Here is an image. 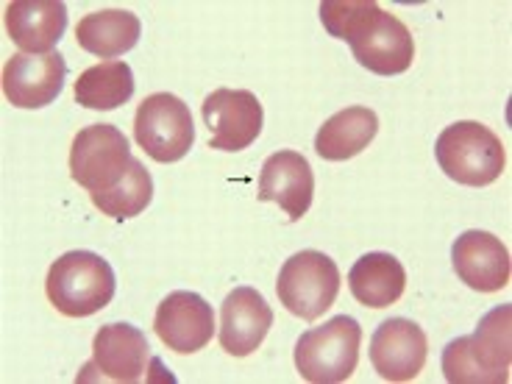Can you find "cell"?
I'll list each match as a JSON object with an SVG mask.
<instances>
[{"label": "cell", "instance_id": "cell-17", "mask_svg": "<svg viewBox=\"0 0 512 384\" xmlns=\"http://www.w3.org/2000/svg\"><path fill=\"white\" fill-rule=\"evenodd\" d=\"M6 31L23 53H53L67 31L62 0H17L6 9Z\"/></svg>", "mask_w": 512, "mask_h": 384}, {"label": "cell", "instance_id": "cell-8", "mask_svg": "<svg viewBox=\"0 0 512 384\" xmlns=\"http://www.w3.org/2000/svg\"><path fill=\"white\" fill-rule=\"evenodd\" d=\"M134 137L154 162L170 165L190 154L195 123L190 106L173 92H154L140 103L134 117Z\"/></svg>", "mask_w": 512, "mask_h": 384}, {"label": "cell", "instance_id": "cell-6", "mask_svg": "<svg viewBox=\"0 0 512 384\" xmlns=\"http://www.w3.org/2000/svg\"><path fill=\"white\" fill-rule=\"evenodd\" d=\"M276 293L287 312L301 320H318L340 295V268L332 256L301 251L279 270Z\"/></svg>", "mask_w": 512, "mask_h": 384}, {"label": "cell", "instance_id": "cell-10", "mask_svg": "<svg viewBox=\"0 0 512 384\" xmlns=\"http://www.w3.org/2000/svg\"><path fill=\"white\" fill-rule=\"evenodd\" d=\"M67 62L62 53H14L3 67V95L17 109L51 106L64 90Z\"/></svg>", "mask_w": 512, "mask_h": 384}, {"label": "cell", "instance_id": "cell-18", "mask_svg": "<svg viewBox=\"0 0 512 384\" xmlns=\"http://www.w3.org/2000/svg\"><path fill=\"white\" fill-rule=\"evenodd\" d=\"M379 131V117L368 106H348L320 126L315 151L326 162H346L362 154Z\"/></svg>", "mask_w": 512, "mask_h": 384}, {"label": "cell", "instance_id": "cell-3", "mask_svg": "<svg viewBox=\"0 0 512 384\" xmlns=\"http://www.w3.org/2000/svg\"><path fill=\"white\" fill-rule=\"evenodd\" d=\"M48 301L67 318H90L112 304L117 279L112 265L92 251L59 256L45 279Z\"/></svg>", "mask_w": 512, "mask_h": 384}, {"label": "cell", "instance_id": "cell-19", "mask_svg": "<svg viewBox=\"0 0 512 384\" xmlns=\"http://www.w3.org/2000/svg\"><path fill=\"white\" fill-rule=\"evenodd\" d=\"M348 287L362 307L384 309L407 290V270L393 254H365L348 273Z\"/></svg>", "mask_w": 512, "mask_h": 384}, {"label": "cell", "instance_id": "cell-15", "mask_svg": "<svg viewBox=\"0 0 512 384\" xmlns=\"http://www.w3.org/2000/svg\"><path fill=\"white\" fill-rule=\"evenodd\" d=\"M262 204H279L284 215L301 220L315 198V173L309 167L307 156L298 151H279L265 159L259 173V195Z\"/></svg>", "mask_w": 512, "mask_h": 384}, {"label": "cell", "instance_id": "cell-7", "mask_svg": "<svg viewBox=\"0 0 512 384\" xmlns=\"http://www.w3.org/2000/svg\"><path fill=\"white\" fill-rule=\"evenodd\" d=\"M131 148L126 134L112 123H95L81 128L70 148V176L78 187L106 192L126 179L131 167Z\"/></svg>", "mask_w": 512, "mask_h": 384}, {"label": "cell", "instance_id": "cell-5", "mask_svg": "<svg viewBox=\"0 0 512 384\" xmlns=\"http://www.w3.org/2000/svg\"><path fill=\"white\" fill-rule=\"evenodd\" d=\"M362 326L351 315H337L309 329L295 343V368L312 384H340L359 365Z\"/></svg>", "mask_w": 512, "mask_h": 384}, {"label": "cell", "instance_id": "cell-16", "mask_svg": "<svg viewBox=\"0 0 512 384\" xmlns=\"http://www.w3.org/2000/svg\"><path fill=\"white\" fill-rule=\"evenodd\" d=\"M273 326V309L254 287H237L220 309V346L229 357H251Z\"/></svg>", "mask_w": 512, "mask_h": 384}, {"label": "cell", "instance_id": "cell-12", "mask_svg": "<svg viewBox=\"0 0 512 384\" xmlns=\"http://www.w3.org/2000/svg\"><path fill=\"white\" fill-rule=\"evenodd\" d=\"M151 362L145 334L131 323H106L92 340V362L84 373L98 371V379L106 382L137 384L145 379Z\"/></svg>", "mask_w": 512, "mask_h": 384}, {"label": "cell", "instance_id": "cell-14", "mask_svg": "<svg viewBox=\"0 0 512 384\" xmlns=\"http://www.w3.org/2000/svg\"><path fill=\"white\" fill-rule=\"evenodd\" d=\"M454 273L476 293H499L510 282V251L490 231H465L451 248Z\"/></svg>", "mask_w": 512, "mask_h": 384}, {"label": "cell", "instance_id": "cell-20", "mask_svg": "<svg viewBox=\"0 0 512 384\" xmlns=\"http://www.w3.org/2000/svg\"><path fill=\"white\" fill-rule=\"evenodd\" d=\"M142 37V23L137 14L126 9H106V12H92L84 20H78L76 39L78 45L92 56L112 59L128 53Z\"/></svg>", "mask_w": 512, "mask_h": 384}, {"label": "cell", "instance_id": "cell-1", "mask_svg": "<svg viewBox=\"0 0 512 384\" xmlns=\"http://www.w3.org/2000/svg\"><path fill=\"white\" fill-rule=\"evenodd\" d=\"M320 23L332 37L346 39L354 59L376 76H401L412 67L410 28L373 0H326L320 3Z\"/></svg>", "mask_w": 512, "mask_h": 384}, {"label": "cell", "instance_id": "cell-9", "mask_svg": "<svg viewBox=\"0 0 512 384\" xmlns=\"http://www.w3.org/2000/svg\"><path fill=\"white\" fill-rule=\"evenodd\" d=\"M204 123L209 128V148L215 151H245L262 134L265 112L254 92L215 90L204 101Z\"/></svg>", "mask_w": 512, "mask_h": 384}, {"label": "cell", "instance_id": "cell-11", "mask_svg": "<svg viewBox=\"0 0 512 384\" xmlns=\"http://www.w3.org/2000/svg\"><path fill=\"white\" fill-rule=\"evenodd\" d=\"M154 329L170 351L195 354L212 343L215 312H212V304L198 293L176 290L156 309Z\"/></svg>", "mask_w": 512, "mask_h": 384}, {"label": "cell", "instance_id": "cell-21", "mask_svg": "<svg viewBox=\"0 0 512 384\" xmlns=\"http://www.w3.org/2000/svg\"><path fill=\"white\" fill-rule=\"evenodd\" d=\"M134 73L126 62H103L84 70L76 81V103L95 112H112L134 95Z\"/></svg>", "mask_w": 512, "mask_h": 384}, {"label": "cell", "instance_id": "cell-4", "mask_svg": "<svg viewBox=\"0 0 512 384\" xmlns=\"http://www.w3.org/2000/svg\"><path fill=\"white\" fill-rule=\"evenodd\" d=\"M435 156L448 179L465 187H487L499 181L507 167V151L501 140L476 120H460L448 126L437 137Z\"/></svg>", "mask_w": 512, "mask_h": 384}, {"label": "cell", "instance_id": "cell-22", "mask_svg": "<svg viewBox=\"0 0 512 384\" xmlns=\"http://www.w3.org/2000/svg\"><path fill=\"white\" fill-rule=\"evenodd\" d=\"M154 198V179L145 170L140 159H131L126 179L120 181L117 187L106 192H92V204L101 209L103 215L115 220H128L142 215L148 204Z\"/></svg>", "mask_w": 512, "mask_h": 384}, {"label": "cell", "instance_id": "cell-2", "mask_svg": "<svg viewBox=\"0 0 512 384\" xmlns=\"http://www.w3.org/2000/svg\"><path fill=\"white\" fill-rule=\"evenodd\" d=\"M512 307H496L479 320L471 337L443 348V373L451 384H504L512 362Z\"/></svg>", "mask_w": 512, "mask_h": 384}, {"label": "cell", "instance_id": "cell-13", "mask_svg": "<svg viewBox=\"0 0 512 384\" xmlns=\"http://www.w3.org/2000/svg\"><path fill=\"white\" fill-rule=\"evenodd\" d=\"M429 357L426 332L415 320L390 318L371 337V362L384 382H412Z\"/></svg>", "mask_w": 512, "mask_h": 384}]
</instances>
